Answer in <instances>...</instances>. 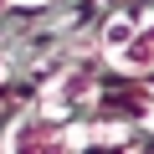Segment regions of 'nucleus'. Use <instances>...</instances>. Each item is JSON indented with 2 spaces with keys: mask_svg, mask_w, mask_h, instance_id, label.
<instances>
[{
  "mask_svg": "<svg viewBox=\"0 0 154 154\" xmlns=\"http://www.w3.org/2000/svg\"><path fill=\"white\" fill-rule=\"evenodd\" d=\"M103 57H108V67H118L128 77L154 72V16H108Z\"/></svg>",
  "mask_w": 154,
  "mask_h": 154,
  "instance_id": "f257e3e1",
  "label": "nucleus"
},
{
  "mask_svg": "<svg viewBox=\"0 0 154 154\" xmlns=\"http://www.w3.org/2000/svg\"><path fill=\"white\" fill-rule=\"evenodd\" d=\"M5 154H72V134L57 128V113L26 108L5 128Z\"/></svg>",
  "mask_w": 154,
  "mask_h": 154,
  "instance_id": "f03ea898",
  "label": "nucleus"
}]
</instances>
